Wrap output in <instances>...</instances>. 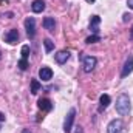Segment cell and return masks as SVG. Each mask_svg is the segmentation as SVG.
I'll use <instances>...</instances> for the list:
<instances>
[{
	"mask_svg": "<svg viewBox=\"0 0 133 133\" xmlns=\"http://www.w3.org/2000/svg\"><path fill=\"white\" fill-rule=\"evenodd\" d=\"M76 133H84V129H82L81 125H77V127H76Z\"/></svg>",
	"mask_w": 133,
	"mask_h": 133,
	"instance_id": "21",
	"label": "cell"
},
{
	"mask_svg": "<svg viewBox=\"0 0 133 133\" xmlns=\"http://www.w3.org/2000/svg\"><path fill=\"white\" fill-rule=\"evenodd\" d=\"M96 42H101V37L98 36V34H91V36H88V37L85 39V43H88V45L96 43Z\"/></svg>",
	"mask_w": 133,
	"mask_h": 133,
	"instance_id": "17",
	"label": "cell"
},
{
	"mask_svg": "<svg viewBox=\"0 0 133 133\" xmlns=\"http://www.w3.org/2000/svg\"><path fill=\"white\" fill-rule=\"evenodd\" d=\"M96 64H98V59L95 56H84L82 57V68L85 73H91L95 70Z\"/></svg>",
	"mask_w": 133,
	"mask_h": 133,
	"instance_id": "2",
	"label": "cell"
},
{
	"mask_svg": "<svg viewBox=\"0 0 133 133\" xmlns=\"http://www.w3.org/2000/svg\"><path fill=\"white\" fill-rule=\"evenodd\" d=\"M28 56H30V46L23 45L22 46V59H28Z\"/></svg>",
	"mask_w": 133,
	"mask_h": 133,
	"instance_id": "18",
	"label": "cell"
},
{
	"mask_svg": "<svg viewBox=\"0 0 133 133\" xmlns=\"http://www.w3.org/2000/svg\"><path fill=\"white\" fill-rule=\"evenodd\" d=\"M116 111L121 115V116H125L132 111V104H130V98L127 93H122L118 96L116 99Z\"/></svg>",
	"mask_w": 133,
	"mask_h": 133,
	"instance_id": "1",
	"label": "cell"
},
{
	"mask_svg": "<svg viewBox=\"0 0 133 133\" xmlns=\"http://www.w3.org/2000/svg\"><path fill=\"white\" fill-rule=\"evenodd\" d=\"M54 59H56V62L57 64H65L66 61L70 59V51H66V50H62V51H59V53H56L54 54Z\"/></svg>",
	"mask_w": 133,
	"mask_h": 133,
	"instance_id": "9",
	"label": "cell"
},
{
	"mask_svg": "<svg viewBox=\"0 0 133 133\" xmlns=\"http://www.w3.org/2000/svg\"><path fill=\"white\" fill-rule=\"evenodd\" d=\"M5 42H6V43H9V45L17 43V42H19V31H17L16 28L9 30L8 33L5 34Z\"/></svg>",
	"mask_w": 133,
	"mask_h": 133,
	"instance_id": "6",
	"label": "cell"
},
{
	"mask_svg": "<svg viewBox=\"0 0 133 133\" xmlns=\"http://www.w3.org/2000/svg\"><path fill=\"white\" fill-rule=\"evenodd\" d=\"M31 9H33V12H42L45 9V2L43 0H34L31 3Z\"/></svg>",
	"mask_w": 133,
	"mask_h": 133,
	"instance_id": "13",
	"label": "cell"
},
{
	"mask_svg": "<svg viewBox=\"0 0 133 133\" xmlns=\"http://www.w3.org/2000/svg\"><path fill=\"white\" fill-rule=\"evenodd\" d=\"M0 59H2V53H0Z\"/></svg>",
	"mask_w": 133,
	"mask_h": 133,
	"instance_id": "27",
	"label": "cell"
},
{
	"mask_svg": "<svg viewBox=\"0 0 133 133\" xmlns=\"http://www.w3.org/2000/svg\"><path fill=\"white\" fill-rule=\"evenodd\" d=\"M3 121H5V115L0 111V122H3Z\"/></svg>",
	"mask_w": 133,
	"mask_h": 133,
	"instance_id": "23",
	"label": "cell"
},
{
	"mask_svg": "<svg viewBox=\"0 0 133 133\" xmlns=\"http://www.w3.org/2000/svg\"><path fill=\"white\" fill-rule=\"evenodd\" d=\"M130 36H132V37H133V28H132V34H130Z\"/></svg>",
	"mask_w": 133,
	"mask_h": 133,
	"instance_id": "26",
	"label": "cell"
},
{
	"mask_svg": "<svg viewBox=\"0 0 133 133\" xmlns=\"http://www.w3.org/2000/svg\"><path fill=\"white\" fill-rule=\"evenodd\" d=\"M127 6H129L130 9H133V0H127Z\"/></svg>",
	"mask_w": 133,
	"mask_h": 133,
	"instance_id": "22",
	"label": "cell"
},
{
	"mask_svg": "<svg viewBox=\"0 0 133 133\" xmlns=\"http://www.w3.org/2000/svg\"><path fill=\"white\" fill-rule=\"evenodd\" d=\"M19 68H20L22 71H25V70L28 68V59H20V61H19Z\"/></svg>",
	"mask_w": 133,
	"mask_h": 133,
	"instance_id": "19",
	"label": "cell"
},
{
	"mask_svg": "<svg viewBox=\"0 0 133 133\" xmlns=\"http://www.w3.org/2000/svg\"><path fill=\"white\" fill-rule=\"evenodd\" d=\"M37 105H39V108H40V110H43V111H51V110H53V104H51V101L46 99V98L39 99Z\"/></svg>",
	"mask_w": 133,
	"mask_h": 133,
	"instance_id": "12",
	"label": "cell"
},
{
	"mask_svg": "<svg viewBox=\"0 0 133 133\" xmlns=\"http://www.w3.org/2000/svg\"><path fill=\"white\" fill-rule=\"evenodd\" d=\"M122 121L121 119H113L108 125H107V133H121L122 130Z\"/></svg>",
	"mask_w": 133,
	"mask_h": 133,
	"instance_id": "5",
	"label": "cell"
},
{
	"mask_svg": "<svg viewBox=\"0 0 133 133\" xmlns=\"http://www.w3.org/2000/svg\"><path fill=\"white\" fill-rule=\"evenodd\" d=\"M110 102H111V99H110V96H108V95H101V98H99L101 108H99V110H105V108L110 105Z\"/></svg>",
	"mask_w": 133,
	"mask_h": 133,
	"instance_id": "14",
	"label": "cell"
},
{
	"mask_svg": "<svg viewBox=\"0 0 133 133\" xmlns=\"http://www.w3.org/2000/svg\"><path fill=\"white\" fill-rule=\"evenodd\" d=\"M74 118H76V108H70V111L66 113L65 122H64V132H65V133L71 132V127H73Z\"/></svg>",
	"mask_w": 133,
	"mask_h": 133,
	"instance_id": "3",
	"label": "cell"
},
{
	"mask_svg": "<svg viewBox=\"0 0 133 133\" xmlns=\"http://www.w3.org/2000/svg\"><path fill=\"white\" fill-rule=\"evenodd\" d=\"M85 2H87V3H95L96 0H85Z\"/></svg>",
	"mask_w": 133,
	"mask_h": 133,
	"instance_id": "25",
	"label": "cell"
},
{
	"mask_svg": "<svg viewBox=\"0 0 133 133\" xmlns=\"http://www.w3.org/2000/svg\"><path fill=\"white\" fill-rule=\"evenodd\" d=\"M40 87H42V85H40V82H39L37 79H33V81H31V93H33V95H37V91L40 90Z\"/></svg>",
	"mask_w": 133,
	"mask_h": 133,
	"instance_id": "16",
	"label": "cell"
},
{
	"mask_svg": "<svg viewBox=\"0 0 133 133\" xmlns=\"http://www.w3.org/2000/svg\"><path fill=\"white\" fill-rule=\"evenodd\" d=\"M22 133H31V132H30L28 129H25V130H22Z\"/></svg>",
	"mask_w": 133,
	"mask_h": 133,
	"instance_id": "24",
	"label": "cell"
},
{
	"mask_svg": "<svg viewBox=\"0 0 133 133\" xmlns=\"http://www.w3.org/2000/svg\"><path fill=\"white\" fill-rule=\"evenodd\" d=\"M99 23H101V17L99 16H93L90 20V31L93 34H98L99 31Z\"/></svg>",
	"mask_w": 133,
	"mask_h": 133,
	"instance_id": "11",
	"label": "cell"
},
{
	"mask_svg": "<svg viewBox=\"0 0 133 133\" xmlns=\"http://www.w3.org/2000/svg\"><path fill=\"white\" fill-rule=\"evenodd\" d=\"M43 28L46 31H50V33H54V30H56V20H54V17H45L43 19Z\"/></svg>",
	"mask_w": 133,
	"mask_h": 133,
	"instance_id": "10",
	"label": "cell"
},
{
	"mask_svg": "<svg viewBox=\"0 0 133 133\" xmlns=\"http://www.w3.org/2000/svg\"><path fill=\"white\" fill-rule=\"evenodd\" d=\"M39 77H40L43 82L51 81V77H53V70H51L50 66H42V68L39 70Z\"/></svg>",
	"mask_w": 133,
	"mask_h": 133,
	"instance_id": "8",
	"label": "cell"
},
{
	"mask_svg": "<svg viewBox=\"0 0 133 133\" xmlns=\"http://www.w3.org/2000/svg\"><path fill=\"white\" fill-rule=\"evenodd\" d=\"M43 45H45V51H46V53H51V51L54 50V42H53L51 39H45V40H43Z\"/></svg>",
	"mask_w": 133,
	"mask_h": 133,
	"instance_id": "15",
	"label": "cell"
},
{
	"mask_svg": "<svg viewBox=\"0 0 133 133\" xmlns=\"http://www.w3.org/2000/svg\"><path fill=\"white\" fill-rule=\"evenodd\" d=\"M133 71V56H129L125 64L122 66V71H121V77H127L130 73Z\"/></svg>",
	"mask_w": 133,
	"mask_h": 133,
	"instance_id": "7",
	"label": "cell"
},
{
	"mask_svg": "<svg viewBox=\"0 0 133 133\" xmlns=\"http://www.w3.org/2000/svg\"><path fill=\"white\" fill-rule=\"evenodd\" d=\"M130 17H132V16H130V14H127V12H125V14H124V16H122V22H129V20H130Z\"/></svg>",
	"mask_w": 133,
	"mask_h": 133,
	"instance_id": "20",
	"label": "cell"
},
{
	"mask_svg": "<svg viewBox=\"0 0 133 133\" xmlns=\"http://www.w3.org/2000/svg\"><path fill=\"white\" fill-rule=\"evenodd\" d=\"M25 30H26L28 37L34 39V36H36V19L34 17H28L25 20Z\"/></svg>",
	"mask_w": 133,
	"mask_h": 133,
	"instance_id": "4",
	"label": "cell"
}]
</instances>
